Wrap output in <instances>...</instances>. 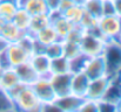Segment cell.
<instances>
[{"instance_id":"obj_9","label":"cell","mask_w":121,"mask_h":112,"mask_svg":"<svg viewBox=\"0 0 121 112\" xmlns=\"http://www.w3.org/2000/svg\"><path fill=\"white\" fill-rule=\"evenodd\" d=\"M5 54H6L7 60L9 62V66L12 68H14L24 62H27L31 57V55L18 42L7 43V46L5 48Z\"/></svg>"},{"instance_id":"obj_31","label":"cell","mask_w":121,"mask_h":112,"mask_svg":"<svg viewBox=\"0 0 121 112\" xmlns=\"http://www.w3.org/2000/svg\"><path fill=\"white\" fill-rule=\"evenodd\" d=\"M79 111L87 112V111H99V105H98V100H93L89 98H85L82 104L80 105Z\"/></svg>"},{"instance_id":"obj_20","label":"cell","mask_w":121,"mask_h":112,"mask_svg":"<svg viewBox=\"0 0 121 112\" xmlns=\"http://www.w3.org/2000/svg\"><path fill=\"white\" fill-rule=\"evenodd\" d=\"M31 18H32V15H31L27 11H25L24 8H20V7H19V8L17 9V12H15L13 19H12V22H13L18 28H20L21 31H24V32L26 33L27 29H28L30 22H31Z\"/></svg>"},{"instance_id":"obj_10","label":"cell","mask_w":121,"mask_h":112,"mask_svg":"<svg viewBox=\"0 0 121 112\" xmlns=\"http://www.w3.org/2000/svg\"><path fill=\"white\" fill-rule=\"evenodd\" d=\"M85 98L79 97L74 93H68L65 96H60V97H55V99L53 100V104L58 108L59 111H65V112H77L79 111L80 105L82 104Z\"/></svg>"},{"instance_id":"obj_11","label":"cell","mask_w":121,"mask_h":112,"mask_svg":"<svg viewBox=\"0 0 121 112\" xmlns=\"http://www.w3.org/2000/svg\"><path fill=\"white\" fill-rule=\"evenodd\" d=\"M91 79L83 71H78L72 74V81H71V92L85 98L87 93V89L89 85Z\"/></svg>"},{"instance_id":"obj_35","label":"cell","mask_w":121,"mask_h":112,"mask_svg":"<svg viewBox=\"0 0 121 112\" xmlns=\"http://www.w3.org/2000/svg\"><path fill=\"white\" fill-rule=\"evenodd\" d=\"M113 5H114L115 15L121 18V0H113Z\"/></svg>"},{"instance_id":"obj_12","label":"cell","mask_w":121,"mask_h":112,"mask_svg":"<svg viewBox=\"0 0 121 112\" xmlns=\"http://www.w3.org/2000/svg\"><path fill=\"white\" fill-rule=\"evenodd\" d=\"M30 63L33 67V69L37 71L39 77H47L49 76V64H51V58L45 54V53H37L31 55L30 57Z\"/></svg>"},{"instance_id":"obj_13","label":"cell","mask_w":121,"mask_h":112,"mask_svg":"<svg viewBox=\"0 0 121 112\" xmlns=\"http://www.w3.org/2000/svg\"><path fill=\"white\" fill-rule=\"evenodd\" d=\"M14 70H15V73L19 77V81L21 83H24L25 85H32L39 78V75L37 74V71L33 69L30 61L24 62V63L14 67Z\"/></svg>"},{"instance_id":"obj_38","label":"cell","mask_w":121,"mask_h":112,"mask_svg":"<svg viewBox=\"0 0 121 112\" xmlns=\"http://www.w3.org/2000/svg\"><path fill=\"white\" fill-rule=\"evenodd\" d=\"M6 21L2 19V18H0V32H1V29H2V27H4V23H5Z\"/></svg>"},{"instance_id":"obj_25","label":"cell","mask_w":121,"mask_h":112,"mask_svg":"<svg viewBox=\"0 0 121 112\" xmlns=\"http://www.w3.org/2000/svg\"><path fill=\"white\" fill-rule=\"evenodd\" d=\"M80 54H82L80 43L69 40H62V56H65L68 60H72Z\"/></svg>"},{"instance_id":"obj_3","label":"cell","mask_w":121,"mask_h":112,"mask_svg":"<svg viewBox=\"0 0 121 112\" xmlns=\"http://www.w3.org/2000/svg\"><path fill=\"white\" fill-rule=\"evenodd\" d=\"M96 27L106 41L115 40L121 29V18L115 14L102 15L98 19Z\"/></svg>"},{"instance_id":"obj_15","label":"cell","mask_w":121,"mask_h":112,"mask_svg":"<svg viewBox=\"0 0 121 112\" xmlns=\"http://www.w3.org/2000/svg\"><path fill=\"white\" fill-rule=\"evenodd\" d=\"M17 4L18 7L24 8L31 15L48 13V9L43 0H17Z\"/></svg>"},{"instance_id":"obj_30","label":"cell","mask_w":121,"mask_h":112,"mask_svg":"<svg viewBox=\"0 0 121 112\" xmlns=\"http://www.w3.org/2000/svg\"><path fill=\"white\" fill-rule=\"evenodd\" d=\"M0 111H15L13 100L1 89H0Z\"/></svg>"},{"instance_id":"obj_33","label":"cell","mask_w":121,"mask_h":112,"mask_svg":"<svg viewBox=\"0 0 121 112\" xmlns=\"http://www.w3.org/2000/svg\"><path fill=\"white\" fill-rule=\"evenodd\" d=\"M74 4H77V2H75V1H73V0H61L58 9H59V11H60V12L64 14V13H65L68 8H71Z\"/></svg>"},{"instance_id":"obj_29","label":"cell","mask_w":121,"mask_h":112,"mask_svg":"<svg viewBox=\"0 0 121 112\" xmlns=\"http://www.w3.org/2000/svg\"><path fill=\"white\" fill-rule=\"evenodd\" d=\"M83 34H85V29L81 27L80 25H73L72 29L68 32V34L66 35V37L64 40H69V41H74V42L80 43Z\"/></svg>"},{"instance_id":"obj_7","label":"cell","mask_w":121,"mask_h":112,"mask_svg":"<svg viewBox=\"0 0 121 112\" xmlns=\"http://www.w3.org/2000/svg\"><path fill=\"white\" fill-rule=\"evenodd\" d=\"M109 83H111V76H108V75L99 77V78L91 79L85 98H89V99H93V100L102 99L107 89H108V86H109Z\"/></svg>"},{"instance_id":"obj_23","label":"cell","mask_w":121,"mask_h":112,"mask_svg":"<svg viewBox=\"0 0 121 112\" xmlns=\"http://www.w3.org/2000/svg\"><path fill=\"white\" fill-rule=\"evenodd\" d=\"M82 6L87 13L93 15L94 18L99 19L102 16V7L104 0H82Z\"/></svg>"},{"instance_id":"obj_2","label":"cell","mask_w":121,"mask_h":112,"mask_svg":"<svg viewBox=\"0 0 121 112\" xmlns=\"http://www.w3.org/2000/svg\"><path fill=\"white\" fill-rule=\"evenodd\" d=\"M102 56L106 62L107 75L111 77L121 75V46L115 40L106 42Z\"/></svg>"},{"instance_id":"obj_28","label":"cell","mask_w":121,"mask_h":112,"mask_svg":"<svg viewBox=\"0 0 121 112\" xmlns=\"http://www.w3.org/2000/svg\"><path fill=\"white\" fill-rule=\"evenodd\" d=\"M87 56H85L83 54L78 55L77 57L69 60V66H71V73H78V71H82L87 61Z\"/></svg>"},{"instance_id":"obj_4","label":"cell","mask_w":121,"mask_h":112,"mask_svg":"<svg viewBox=\"0 0 121 112\" xmlns=\"http://www.w3.org/2000/svg\"><path fill=\"white\" fill-rule=\"evenodd\" d=\"M41 103L30 85H26L14 99L17 111H40Z\"/></svg>"},{"instance_id":"obj_34","label":"cell","mask_w":121,"mask_h":112,"mask_svg":"<svg viewBox=\"0 0 121 112\" xmlns=\"http://www.w3.org/2000/svg\"><path fill=\"white\" fill-rule=\"evenodd\" d=\"M45 4H46V7L49 11H55L59 8V5H60V1L61 0H43Z\"/></svg>"},{"instance_id":"obj_27","label":"cell","mask_w":121,"mask_h":112,"mask_svg":"<svg viewBox=\"0 0 121 112\" xmlns=\"http://www.w3.org/2000/svg\"><path fill=\"white\" fill-rule=\"evenodd\" d=\"M96 23H98V19L85 11V13H83L82 18H81L80 23H79L81 27L85 29V32H88V31H92L93 28H95Z\"/></svg>"},{"instance_id":"obj_6","label":"cell","mask_w":121,"mask_h":112,"mask_svg":"<svg viewBox=\"0 0 121 112\" xmlns=\"http://www.w3.org/2000/svg\"><path fill=\"white\" fill-rule=\"evenodd\" d=\"M82 71L88 76L89 79L106 76L107 75V67H106V62H105L102 54L98 55V56L88 57Z\"/></svg>"},{"instance_id":"obj_22","label":"cell","mask_w":121,"mask_h":112,"mask_svg":"<svg viewBox=\"0 0 121 112\" xmlns=\"http://www.w3.org/2000/svg\"><path fill=\"white\" fill-rule=\"evenodd\" d=\"M18 8L19 7L15 1L0 0V18H2L5 21H12Z\"/></svg>"},{"instance_id":"obj_19","label":"cell","mask_w":121,"mask_h":112,"mask_svg":"<svg viewBox=\"0 0 121 112\" xmlns=\"http://www.w3.org/2000/svg\"><path fill=\"white\" fill-rule=\"evenodd\" d=\"M71 73L69 60L65 56H59L51 60L49 64V74H65Z\"/></svg>"},{"instance_id":"obj_14","label":"cell","mask_w":121,"mask_h":112,"mask_svg":"<svg viewBox=\"0 0 121 112\" xmlns=\"http://www.w3.org/2000/svg\"><path fill=\"white\" fill-rule=\"evenodd\" d=\"M25 34L26 33L20 28H18L12 21H6L0 32V37L6 43H13V42H18Z\"/></svg>"},{"instance_id":"obj_24","label":"cell","mask_w":121,"mask_h":112,"mask_svg":"<svg viewBox=\"0 0 121 112\" xmlns=\"http://www.w3.org/2000/svg\"><path fill=\"white\" fill-rule=\"evenodd\" d=\"M52 26H53V28L55 29V32L58 33V35L59 37L61 39V40H64L66 35L68 34V32L72 29V27H73V23H71L64 15H61L60 18H58L55 21H53L52 23H51Z\"/></svg>"},{"instance_id":"obj_40","label":"cell","mask_w":121,"mask_h":112,"mask_svg":"<svg viewBox=\"0 0 121 112\" xmlns=\"http://www.w3.org/2000/svg\"><path fill=\"white\" fill-rule=\"evenodd\" d=\"M73 1H75V2H82V0H73Z\"/></svg>"},{"instance_id":"obj_21","label":"cell","mask_w":121,"mask_h":112,"mask_svg":"<svg viewBox=\"0 0 121 112\" xmlns=\"http://www.w3.org/2000/svg\"><path fill=\"white\" fill-rule=\"evenodd\" d=\"M85 13V8L82 6L81 2H77L74 4L71 8H68L65 13H64V16L73 25H79L81 21V18Z\"/></svg>"},{"instance_id":"obj_5","label":"cell","mask_w":121,"mask_h":112,"mask_svg":"<svg viewBox=\"0 0 121 112\" xmlns=\"http://www.w3.org/2000/svg\"><path fill=\"white\" fill-rule=\"evenodd\" d=\"M32 88V90L34 91V93L37 95V97L39 98L42 104L45 103H52L55 99V92L52 88V84L47 77H39L32 85H30Z\"/></svg>"},{"instance_id":"obj_18","label":"cell","mask_w":121,"mask_h":112,"mask_svg":"<svg viewBox=\"0 0 121 112\" xmlns=\"http://www.w3.org/2000/svg\"><path fill=\"white\" fill-rule=\"evenodd\" d=\"M19 77L15 73L14 68H7L2 70V75H1V79H0V89L2 91H7L11 88H13L15 84H18Z\"/></svg>"},{"instance_id":"obj_37","label":"cell","mask_w":121,"mask_h":112,"mask_svg":"<svg viewBox=\"0 0 121 112\" xmlns=\"http://www.w3.org/2000/svg\"><path fill=\"white\" fill-rule=\"evenodd\" d=\"M115 41L121 46V29H120V32H119V34H118V36H117V39H115Z\"/></svg>"},{"instance_id":"obj_36","label":"cell","mask_w":121,"mask_h":112,"mask_svg":"<svg viewBox=\"0 0 121 112\" xmlns=\"http://www.w3.org/2000/svg\"><path fill=\"white\" fill-rule=\"evenodd\" d=\"M6 46H7V43H6V42H5V41H4V40L0 37V51H2V50L6 48Z\"/></svg>"},{"instance_id":"obj_39","label":"cell","mask_w":121,"mask_h":112,"mask_svg":"<svg viewBox=\"0 0 121 112\" xmlns=\"http://www.w3.org/2000/svg\"><path fill=\"white\" fill-rule=\"evenodd\" d=\"M2 70H4V69H1V68H0V79H1V75H2Z\"/></svg>"},{"instance_id":"obj_32","label":"cell","mask_w":121,"mask_h":112,"mask_svg":"<svg viewBox=\"0 0 121 112\" xmlns=\"http://www.w3.org/2000/svg\"><path fill=\"white\" fill-rule=\"evenodd\" d=\"M112 14H115V12H114L113 0H104L102 15H112Z\"/></svg>"},{"instance_id":"obj_1","label":"cell","mask_w":121,"mask_h":112,"mask_svg":"<svg viewBox=\"0 0 121 112\" xmlns=\"http://www.w3.org/2000/svg\"><path fill=\"white\" fill-rule=\"evenodd\" d=\"M106 42L107 41L101 36L98 27H95L92 31L85 32V34L80 41L81 53L87 57L101 55L105 49Z\"/></svg>"},{"instance_id":"obj_17","label":"cell","mask_w":121,"mask_h":112,"mask_svg":"<svg viewBox=\"0 0 121 112\" xmlns=\"http://www.w3.org/2000/svg\"><path fill=\"white\" fill-rule=\"evenodd\" d=\"M48 25H51V23H49V19H48L47 13L32 15L31 22H30V26H28V29H27L26 33L32 35V36H34L39 31H41L42 28H45Z\"/></svg>"},{"instance_id":"obj_16","label":"cell","mask_w":121,"mask_h":112,"mask_svg":"<svg viewBox=\"0 0 121 112\" xmlns=\"http://www.w3.org/2000/svg\"><path fill=\"white\" fill-rule=\"evenodd\" d=\"M34 39L37 41H39L41 44H43V46H47L49 43H53L55 41H60L61 40L52 25H48L45 28H42L41 31H39L34 35Z\"/></svg>"},{"instance_id":"obj_8","label":"cell","mask_w":121,"mask_h":112,"mask_svg":"<svg viewBox=\"0 0 121 112\" xmlns=\"http://www.w3.org/2000/svg\"><path fill=\"white\" fill-rule=\"evenodd\" d=\"M48 79L52 84V88L55 92L56 97L65 96L71 93V81H72V73L65 74H49Z\"/></svg>"},{"instance_id":"obj_26","label":"cell","mask_w":121,"mask_h":112,"mask_svg":"<svg viewBox=\"0 0 121 112\" xmlns=\"http://www.w3.org/2000/svg\"><path fill=\"white\" fill-rule=\"evenodd\" d=\"M43 53L52 60L59 56H62V40L60 41H55L53 43H49L47 46H45Z\"/></svg>"}]
</instances>
